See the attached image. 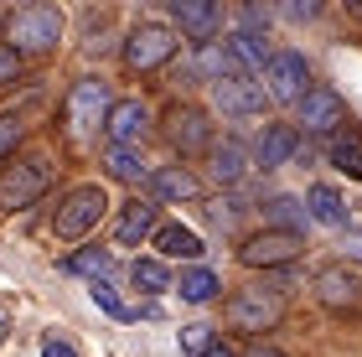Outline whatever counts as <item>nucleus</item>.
<instances>
[{
    "label": "nucleus",
    "mask_w": 362,
    "mask_h": 357,
    "mask_svg": "<svg viewBox=\"0 0 362 357\" xmlns=\"http://www.w3.org/2000/svg\"><path fill=\"white\" fill-rule=\"evenodd\" d=\"M109 115H114L109 83L104 78H83V83H73L68 104H62V129H68L73 145H88V140H98V129H109Z\"/></svg>",
    "instance_id": "f257e3e1"
},
{
    "label": "nucleus",
    "mask_w": 362,
    "mask_h": 357,
    "mask_svg": "<svg viewBox=\"0 0 362 357\" xmlns=\"http://www.w3.org/2000/svg\"><path fill=\"white\" fill-rule=\"evenodd\" d=\"M57 42H62V11L57 6H21V11H11V21H6V47L11 52L42 57V52H52Z\"/></svg>",
    "instance_id": "f03ea898"
},
{
    "label": "nucleus",
    "mask_w": 362,
    "mask_h": 357,
    "mask_svg": "<svg viewBox=\"0 0 362 357\" xmlns=\"http://www.w3.org/2000/svg\"><path fill=\"white\" fill-rule=\"evenodd\" d=\"M223 316H228V327L233 332H274L279 327V316H285V300H279V290H264V285H249V290H233L223 305Z\"/></svg>",
    "instance_id": "7ed1b4c3"
},
{
    "label": "nucleus",
    "mask_w": 362,
    "mask_h": 357,
    "mask_svg": "<svg viewBox=\"0 0 362 357\" xmlns=\"http://www.w3.org/2000/svg\"><path fill=\"white\" fill-rule=\"evenodd\" d=\"M104 213H109V192L98 187V182H88V187H73L68 197L57 202L52 233H57L62 243H73V238L93 233V228H98V218H104Z\"/></svg>",
    "instance_id": "20e7f679"
},
{
    "label": "nucleus",
    "mask_w": 362,
    "mask_h": 357,
    "mask_svg": "<svg viewBox=\"0 0 362 357\" xmlns=\"http://www.w3.org/2000/svg\"><path fill=\"white\" fill-rule=\"evenodd\" d=\"M47 187H52V166H47L42 156L11 160V166L0 171V213H21V207H31L37 197H47Z\"/></svg>",
    "instance_id": "39448f33"
},
{
    "label": "nucleus",
    "mask_w": 362,
    "mask_h": 357,
    "mask_svg": "<svg viewBox=\"0 0 362 357\" xmlns=\"http://www.w3.org/2000/svg\"><path fill=\"white\" fill-rule=\"evenodd\" d=\"M176 57V31L160 26V21H140L135 31H129L124 42V68L129 73H156L160 62Z\"/></svg>",
    "instance_id": "423d86ee"
},
{
    "label": "nucleus",
    "mask_w": 362,
    "mask_h": 357,
    "mask_svg": "<svg viewBox=\"0 0 362 357\" xmlns=\"http://www.w3.org/2000/svg\"><path fill=\"white\" fill-rule=\"evenodd\" d=\"M305 249V238L300 233H279V228H264V233H249L238 243V259L249 269H279V264H290V259H300Z\"/></svg>",
    "instance_id": "0eeeda50"
},
{
    "label": "nucleus",
    "mask_w": 362,
    "mask_h": 357,
    "mask_svg": "<svg viewBox=\"0 0 362 357\" xmlns=\"http://www.w3.org/2000/svg\"><path fill=\"white\" fill-rule=\"evenodd\" d=\"M316 300L337 316H357L362 311V274H352L347 264H326L316 269Z\"/></svg>",
    "instance_id": "6e6552de"
},
{
    "label": "nucleus",
    "mask_w": 362,
    "mask_h": 357,
    "mask_svg": "<svg viewBox=\"0 0 362 357\" xmlns=\"http://www.w3.org/2000/svg\"><path fill=\"white\" fill-rule=\"evenodd\" d=\"M264 83H269V99L274 104H300L305 99V83H310V73H305V57L300 52H274L269 57V68H264Z\"/></svg>",
    "instance_id": "1a4fd4ad"
},
{
    "label": "nucleus",
    "mask_w": 362,
    "mask_h": 357,
    "mask_svg": "<svg viewBox=\"0 0 362 357\" xmlns=\"http://www.w3.org/2000/svg\"><path fill=\"white\" fill-rule=\"evenodd\" d=\"M166 140L176 145L181 156H202V151H212V124H207L202 109L176 104L171 115H166Z\"/></svg>",
    "instance_id": "9d476101"
},
{
    "label": "nucleus",
    "mask_w": 362,
    "mask_h": 357,
    "mask_svg": "<svg viewBox=\"0 0 362 357\" xmlns=\"http://www.w3.org/2000/svg\"><path fill=\"white\" fill-rule=\"evenodd\" d=\"M300 124H305V135H337L347 124V104L332 88H310L300 99Z\"/></svg>",
    "instance_id": "9b49d317"
},
{
    "label": "nucleus",
    "mask_w": 362,
    "mask_h": 357,
    "mask_svg": "<svg viewBox=\"0 0 362 357\" xmlns=\"http://www.w3.org/2000/svg\"><path fill=\"white\" fill-rule=\"evenodd\" d=\"M104 135H109V145H119V151H135V145L151 135V115H145V104L140 99H119Z\"/></svg>",
    "instance_id": "f8f14e48"
},
{
    "label": "nucleus",
    "mask_w": 362,
    "mask_h": 357,
    "mask_svg": "<svg viewBox=\"0 0 362 357\" xmlns=\"http://www.w3.org/2000/svg\"><path fill=\"white\" fill-rule=\"evenodd\" d=\"M212 99H218L223 115H264V88L249 83V78H223V83H212Z\"/></svg>",
    "instance_id": "ddd939ff"
},
{
    "label": "nucleus",
    "mask_w": 362,
    "mask_h": 357,
    "mask_svg": "<svg viewBox=\"0 0 362 357\" xmlns=\"http://www.w3.org/2000/svg\"><path fill=\"white\" fill-rule=\"evenodd\" d=\"M300 145H305V140L295 135L290 124H264V135H259V145H254V160H259L264 171H279L290 156H300Z\"/></svg>",
    "instance_id": "4468645a"
},
{
    "label": "nucleus",
    "mask_w": 362,
    "mask_h": 357,
    "mask_svg": "<svg viewBox=\"0 0 362 357\" xmlns=\"http://www.w3.org/2000/svg\"><path fill=\"white\" fill-rule=\"evenodd\" d=\"M171 16H176L181 31H192L197 42H212L218 26H223V11L212 6V0H171Z\"/></svg>",
    "instance_id": "2eb2a0df"
},
{
    "label": "nucleus",
    "mask_w": 362,
    "mask_h": 357,
    "mask_svg": "<svg viewBox=\"0 0 362 357\" xmlns=\"http://www.w3.org/2000/svg\"><path fill=\"white\" fill-rule=\"evenodd\" d=\"M156 228H160V223H156V202H124V213H119V223H114V238H119L124 243V249H135V243L140 238H156Z\"/></svg>",
    "instance_id": "dca6fc26"
},
{
    "label": "nucleus",
    "mask_w": 362,
    "mask_h": 357,
    "mask_svg": "<svg viewBox=\"0 0 362 357\" xmlns=\"http://www.w3.org/2000/svg\"><path fill=\"white\" fill-rule=\"evenodd\" d=\"M151 249L160 254V259H202V238H197L192 228H181V223H160L156 228V238H151Z\"/></svg>",
    "instance_id": "f3484780"
},
{
    "label": "nucleus",
    "mask_w": 362,
    "mask_h": 357,
    "mask_svg": "<svg viewBox=\"0 0 362 357\" xmlns=\"http://www.w3.org/2000/svg\"><path fill=\"white\" fill-rule=\"evenodd\" d=\"M305 207H310V218H316V223H326V228H347V202H341L337 187H310L305 192Z\"/></svg>",
    "instance_id": "a211bd4d"
},
{
    "label": "nucleus",
    "mask_w": 362,
    "mask_h": 357,
    "mask_svg": "<svg viewBox=\"0 0 362 357\" xmlns=\"http://www.w3.org/2000/svg\"><path fill=\"white\" fill-rule=\"evenodd\" d=\"M243 171H249V151H243V140H223V145H212V176H218L223 187L243 182Z\"/></svg>",
    "instance_id": "6ab92c4d"
},
{
    "label": "nucleus",
    "mask_w": 362,
    "mask_h": 357,
    "mask_svg": "<svg viewBox=\"0 0 362 357\" xmlns=\"http://www.w3.org/2000/svg\"><path fill=\"white\" fill-rule=\"evenodd\" d=\"M151 187H156V197H171V202H192L197 197V176L187 166H166V171H156L151 176Z\"/></svg>",
    "instance_id": "aec40b11"
},
{
    "label": "nucleus",
    "mask_w": 362,
    "mask_h": 357,
    "mask_svg": "<svg viewBox=\"0 0 362 357\" xmlns=\"http://www.w3.org/2000/svg\"><path fill=\"white\" fill-rule=\"evenodd\" d=\"M181 300H192V305H207L212 295H218V274L202 269V264H192V269H181Z\"/></svg>",
    "instance_id": "412c9836"
},
{
    "label": "nucleus",
    "mask_w": 362,
    "mask_h": 357,
    "mask_svg": "<svg viewBox=\"0 0 362 357\" xmlns=\"http://www.w3.org/2000/svg\"><path fill=\"white\" fill-rule=\"evenodd\" d=\"M129 280H135V290H145V295H166V290H171L166 259H135V269H129Z\"/></svg>",
    "instance_id": "4be33fe9"
},
{
    "label": "nucleus",
    "mask_w": 362,
    "mask_h": 357,
    "mask_svg": "<svg viewBox=\"0 0 362 357\" xmlns=\"http://www.w3.org/2000/svg\"><path fill=\"white\" fill-rule=\"evenodd\" d=\"M228 47H233V57H238V68H243V73H264V68H269V57H264V37L233 31V37H228Z\"/></svg>",
    "instance_id": "5701e85b"
},
{
    "label": "nucleus",
    "mask_w": 362,
    "mask_h": 357,
    "mask_svg": "<svg viewBox=\"0 0 362 357\" xmlns=\"http://www.w3.org/2000/svg\"><path fill=\"white\" fill-rule=\"evenodd\" d=\"M104 166H109V176H119V182H145V160H140V151H119V145H109L104 151Z\"/></svg>",
    "instance_id": "b1692460"
},
{
    "label": "nucleus",
    "mask_w": 362,
    "mask_h": 357,
    "mask_svg": "<svg viewBox=\"0 0 362 357\" xmlns=\"http://www.w3.org/2000/svg\"><path fill=\"white\" fill-rule=\"evenodd\" d=\"M264 218H269V228H279V233H295V223H305V207L295 202V197H269Z\"/></svg>",
    "instance_id": "393cba45"
},
{
    "label": "nucleus",
    "mask_w": 362,
    "mask_h": 357,
    "mask_svg": "<svg viewBox=\"0 0 362 357\" xmlns=\"http://www.w3.org/2000/svg\"><path fill=\"white\" fill-rule=\"evenodd\" d=\"M332 166L347 176V182H362V145L337 135V140H332Z\"/></svg>",
    "instance_id": "a878e982"
},
{
    "label": "nucleus",
    "mask_w": 362,
    "mask_h": 357,
    "mask_svg": "<svg viewBox=\"0 0 362 357\" xmlns=\"http://www.w3.org/2000/svg\"><path fill=\"white\" fill-rule=\"evenodd\" d=\"M68 269H73V274H93V280H104V274L114 269V254H109V249H83V254L68 259Z\"/></svg>",
    "instance_id": "bb28decb"
},
{
    "label": "nucleus",
    "mask_w": 362,
    "mask_h": 357,
    "mask_svg": "<svg viewBox=\"0 0 362 357\" xmlns=\"http://www.w3.org/2000/svg\"><path fill=\"white\" fill-rule=\"evenodd\" d=\"M207 352H212V327H202V321L181 327V357H207Z\"/></svg>",
    "instance_id": "cd10ccee"
},
{
    "label": "nucleus",
    "mask_w": 362,
    "mask_h": 357,
    "mask_svg": "<svg viewBox=\"0 0 362 357\" xmlns=\"http://www.w3.org/2000/svg\"><path fill=\"white\" fill-rule=\"evenodd\" d=\"M93 305H98V311H109L114 321H135L140 311H129V305L119 300V295H114V290L104 285V280H93Z\"/></svg>",
    "instance_id": "c85d7f7f"
},
{
    "label": "nucleus",
    "mask_w": 362,
    "mask_h": 357,
    "mask_svg": "<svg viewBox=\"0 0 362 357\" xmlns=\"http://www.w3.org/2000/svg\"><path fill=\"white\" fill-rule=\"evenodd\" d=\"M16 73H21V52H11V47L0 42V83H16Z\"/></svg>",
    "instance_id": "c756f323"
},
{
    "label": "nucleus",
    "mask_w": 362,
    "mask_h": 357,
    "mask_svg": "<svg viewBox=\"0 0 362 357\" xmlns=\"http://www.w3.org/2000/svg\"><path fill=\"white\" fill-rule=\"evenodd\" d=\"M16 145H21V124H16V119H0V160H6Z\"/></svg>",
    "instance_id": "7c9ffc66"
},
{
    "label": "nucleus",
    "mask_w": 362,
    "mask_h": 357,
    "mask_svg": "<svg viewBox=\"0 0 362 357\" xmlns=\"http://www.w3.org/2000/svg\"><path fill=\"white\" fill-rule=\"evenodd\" d=\"M42 357H78V352H73V342H62L52 332V336H42Z\"/></svg>",
    "instance_id": "2f4dec72"
},
{
    "label": "nucleus",
    "mask_w": 362,
    "mask_h": 357,
    "mask_svg": "<svg viewBox=\"0 0 362 357\" xmlns=\"http://www.w3.org/2000/svg\"><path fill=\"white\" fill-rule=\"evenodd\" d=\"M243 26H249V37H259V26H269V11H259V6H243Z\"/></svg>",
    "instance_id": "473e14b6"
},
{
    "label": "nucleus",
    "mask_w": 362,
    "mask_h": 357,
    "mask_svg": "<svg viewBox=\"0 0 362 357\" xmlns=\"http://www.w3.org/2000/svg\"><path fill=\"white\" fill-rule=\"evenodd\" d=\"M341 249H347V259H357V264H362V228H347V233H341Z\"/></svg>",
    "instance_id": "72a5a7b5"
},
{
    "label": "nucleus",
    "mask_w": 362,
    "mask_h": 357,
    "mask_svg": "<svg viewBox=\"0 0 362 357\" xmlns=\"http://www.w3.org/2000/svg\"><path fill=\"white\" fill-rule=\"evenodd\" d=\"M243 357H285V352L269 347V342H249V347H243Z\"/></svg>",
    "instance_id": "f704fd0d"
},
{
    "label": "nucleus",
    "mask_w": 362,
    "mask_h": 357,
    "mask_svg": "<svg viewBox=\"0 0 362 357\" xmlns=\"http://www.w3.org/2000/svg\"><path fill=\"white\" fill-rule=\"evenodd\" d=\"M285 16H290V21H310V16H316V0H305V6H285Z\"/></svg>",
    "instance_id": "c9c22d12"
},
{
    "label": "nucleus",
    "mask_w": 362,
    "mask_h": 357,
    "mask_svg": "<svg viewBox=\"0 0 362 357\" xmlns=\"http://www.w3.org/2000/svg\"><path fill=\"white\" fill-rule=\"evenodd\" d=\"M6 332H11V316H6V305H0V342H6Z\"/></svg>",
    "instance_id": "e433bc0d"
},
{
    "label": "nucleus",
    "mask_w": 362,
    "mask_h": 357,
    "mask_svg": "<svg viewBox=\"0 0 362 357\" xmlns=\"http://www.w3.org/2000/svg\"><path fill=\"white\" fill-rule=\"evenodd\" d=\"M207 357H233V352H228V347H212V352H207Z\"/></svg>",
    "instance_id": "4c0bfd02"
},
{
    "label": "nucleus",
    "mask_w": 362,
    "mask_h": 357,
    "mask_svg": "<svg viewBox=\"0 0 362 357\" xmlns=\"http://www.w3.org/2000/svg\"><path fill=\"white\" fill-rule=\"evenodd\" d=\"M6 21H11V16H6V11H0V31H6Z\"/></svg>",
    "instance_id": "58836bf2"
}]
</instances>
